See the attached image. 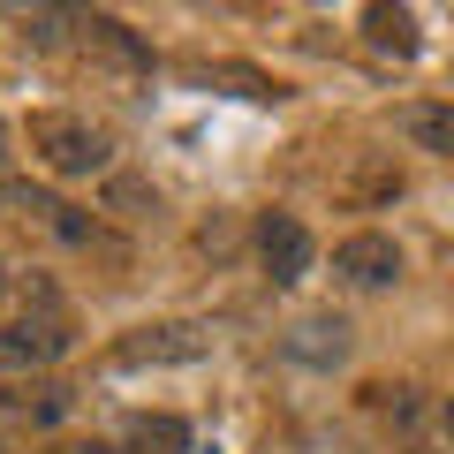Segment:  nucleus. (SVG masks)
Listing matches in <instances>:
<instances>
[{
    "label": "nucleus",
    "mask_w": 454,
    "mask_h": 454,
    "mask_svg": "<svg viewBox=\"0 0 454 454\" xmlns=\"http://www.w3.org/2000/svg\"><path fill=\"white\" fill-rule=\"evenodd\" d=\"M31 152H38V167L61 175V182H83V175H106L114 167V137L98 129L91 114H61V106L31 114Z\"/></svg>",
    "instance_id": "nucleus-1"
},
{
    "label": "nucleus",
    "mask_w": 454,
    "mask_h": 454,
    "mask_svg": "<svg viewBox=\"0 0 454 454\" xmlns=\"http://www.w3.org/2000/svg\"><path fill=\"white\" fill-rule=\"evenodd\" d=\"M106 356H114V372H175V364L212 356V325H197V318H152V325H129Z\"/></svg>",
    "instance_id": "nucleus-2"
},
{
    "label": "nucleus",
    "mask_w": 454,
    "mask_h": 454,
    "mask_svg": "<svg viewBox=\"0 0 454 454\" xmlns=\"http://www.w3.org/2000/svg\"><path fill=\"white\" fill-rule=\"evenodd\" d=\"M68 356V325L61 318H16L0 325V387H31Z\"/></svg>",
    "instance_id": "nucleus-3"
},
{
    "label": "nucleus",
    "mask_w": 454,
    "mask_h": 454,
    "mask_svg": "<svg viewBox=\"0 0 454 454\" xmlns=\"http://www.w3.org/2000/svg\"><path fill=\"white\" fill-rule=\"evenodd\" d=\"M250 243H258V265H265L273 288H295V280H310V265H318V243H310V227L295 220V212H258Z\"/></svg>",
    "instance_id": "nucleus-4"
},
{
    "label": "nucleus",
    "mask_w": 454,
    "mask_h": 454,
    "mask_svg": "<svg viewBox=\"0 0 454 454\" xmlns=\"http://www.w3.org/2000/svg\"><path fill=\"white\" fill-rule=\"evenodd\" d=\"M333 280L340 288H394L402 280V243L394 235H379V227H364V235H340L333 243Z\"/></svg>",
    "instance_id": "nucleus-5"
},
{
    "label": "nucleus",
    "mask_w": 454,
    "mask_h": 454,
    "mask_svg": "<svg viewBox=\"0 0 454 454\" xmlns=\"http://www.w3.org/2000/svg\"><path fill=\"white\" fill-rule=\"evenodd\" d=\"M394 137L409 152H432V160H454V98H409L394 114Z\"/></svg>",
    "instance_id": "nucleus-6"
},
{
    "label": "nucleus",
    "mask_w": 454,
    "mask_h": 454,
    "mask_svg": "<svg viewBox=\"0 0 454 454\" xmlns=\"http://www.w3.org/2000/svg\"><path fill=\"white\" fill-rule=\"evenodd\" d=\"M68 409H76V394H68L61 379H31V387H16V402H0V417H8V424H31V432H53Z\"/></svg>",
    "instance_id": "nucleus-7"
},
{
    "label": "nucleus",
    "mask_w": 454,
    "mask_h": 454,
    "mask_svg": "<svg viewBox=\"0 0 454 454\" xmlns=\"http://www.w3.org/2000/svg\"><path fill=\"white\" fill-rule=\"evenodd\" d=\"M76 31H83V46H91V53H106V61H121V68H152L145 38H137L121 16H98V8H91V16H76Z\"/></svg>",
    "instance_id": "nucleus-8"
},
{
    "label": "nucleus",
    "mask_w": 454,
    "mask_h": 454,
    "mask_svg": "<svg viewBox=\"0 0 454 454\" xmlns=\"http://www.w3.org/2000/svg\"><path fill=\"white\" fill-rule=\"evenodd\" d=\"M288 356L333 372V364H348V325H340V318H303V325L288 333Z\"/></svg>",
    "instance_id": "nucleus-9"
},
{
    "label": "nucleus",
    "mask_w": 454,
    "mask_h": 454,
    "mask_svg": "<svg viewBox=\"0 0 454 454\" xmlns=\"http://www.w3.org/2000/svg\"><path fill=\"white\" fill-rule=\"evenodd\" d=\"M190 76L197 83H235V98H288V83L280 76H265V68H243V61H190Z\"/></svg>",
    "instance_id": "nucleus-10"
},
{
    "label": "nucleus",
    "mask_w": 454,
    "mask_h": 454,
    "mask_svg": "<svg viewBox=\"0 0 454 454\" xmlns=\"http://www.w3.org/2000/svg\"><path fill=\"white\" fill-rule=\"evenodd\" d=\"M364 38H372L379 53H417V8H387V0H379V8H364Z\"/></svg>",
    "instance_id": "nucleus-11"
},
{
    "label": "nucleus",
    "mask_w": 454,
    "mask_h": 454,
    "mask_svg": "<svg viewBox=\"0 0 454 454\" xmlns=\"http://www.w3.org/2000/svg\"><path fill=\"white\" fill-rule=\"evenodd\" d=\"M190 424L182 417H129V454H190Z\"/></svg>",
    "instance_id": "nucleus-12"
},
{
    "label": "nucleus",
    "mask_w": 454,
    "mask_h": 454,
    "mask_svg": "<svg viewBox=\"0 0 454 454\" xmlns=\"http://www.w3.org/2000/svg\"><path fill=\"white\" fill-rule=\"evenodd\" d=\"M61 454H121V447H106V439H83V447H61Z\"/></svg>",
    "instance_id": "nucleus-13"
},
{
    "label": "nucleus",
    "mask_w": 454,
    "mask_h": 454,
    "mask_svg": "<svg viewBox=\"0 0 454 454\" xmlns=\"http://www.w3.org/2000/svg\"><path fill=\"white\" fill-rule=\"evenodd\" d=\"M439 424H447V439H454V402H447V417H439Z\"/></svg>",
    "instance_id": "nucleus-14"
}]
</instances>
